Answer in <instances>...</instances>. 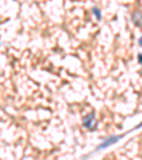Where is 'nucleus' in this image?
Masks as SVG:
<instances>
[{"label": "nucleus", "instance_id": "nucleus-4", "mask_svg": "<svg viewBox=\"0 0 142 160\" xmlns=\"http://www.w3.org/2000/svg\"><path fill=\"white\" fill-rule=\"evenodd\" d=\"M93 12H94V16H95L97 19L101 20V13H99V10L97 9V7H95V9H93Z\"/></svg>", "mask_w": 142, "mask_h": 160}, {"label": "nucleus", "instance_id": "nucleus-2", "mask_svg": "<svg viewBox=\"0 0 142 160\" xmlns=\"http://www.w3.org/2000/svg\"><path fill=\"white\" fill-rule=\"evenodd\" d=\"M122 136H124V135L114 136V138H111V139H107V140H105L104 143H101V145H99L97 149H98V150H102V149H105V148H107V146H111L112 143H115V142H117V140H119V139L122 138Z\"/></svg>", "mask_w": 142, "mask_h": 160}, {"label": "nucleus", "instance_id": "nucleus-3", "mask_svg": "<svg viewBox=\"0 0 142 160\" xmlns=\"http://www.w3.org/2000/svg\"><path fill=\"white\" fill-rule=\"evenodd\" d=\"M132 22L135 23L138 27H142V12L135 10V12L132 13Z\"/></svg>", "mask_w": 142, "mask_h": 160}, {"label": "nucleus", "instance_id": "nucleus-1", "mask_svg": "<svg viewBox=\"0 0 142 160\" xmlns=\"http://www.w3.org/2000/svg\"><path fill=\"white\" fill-rule=\"evenodd\" d=\"M83 125L84 128H87L88 130H94L97 128V119H95V115L91 112V114H88L85 118H84L83 120Z\"/></svg>", "mask_w": 142, "mask_h": 160}, {"label": "nucleus", "instance_id": "nucleus-6", "mask_svg": "<svg viewBox=\"0 0 142 160\" xmlns=\"http://www.w3.org/2000/svg\"><path fill=\"white\" fill-rule=\"evenodd\" d=\"M138 43H139V46H142V37L139 38V41H138Z\"/></svg>", "mask_w": 142, "mask_h": 160}, {"label": "nucleus", "instance_id": "nucleus-5", "mask_svg": "<svg viewBox=\"0 0 142 160\" xmlns=\"http://www.w3.org/2000/svg\"><path fill=\"white\" fill-rule=\"evenodd\" d=\"M138 61L142 64V54H139V56H138Z\"/></svg>", "mask_w": 142, "mask_h": 160}]
</instances>
